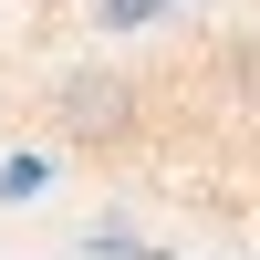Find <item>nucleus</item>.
I'll return each instance as SVG.
<instances>
[{
	"instance_id": "f257e3e1",
	"label": "nucleus",
	"mask_w": 260,
	"mask_h": 260,
	"mask_svg": "<svg viewBox=\"0 0 260 260\" xmlns=\"http://www.w3.org/2000/svg\"><path fill=\"white\" fill-rule=\"evenodd\" d=\"M52 115H62V136H73V146H94V156H104V146L136 136V83L104 73V62H83V73L52 83Z\"/></svg>"
},
{
	"instance_id": "f03ea898",
	"label": "nucleus",
	"mask_w": 260,
	"mask_h": 260,
	"mask_svg": "<svg viewBox=\"0 0 260 260\" xmlns=\"http://www.w3.org/2000/svg\"><path fill=\"white\" fill-rule=\"evenodd\" d=\"M136 21H156V0H104V31H136Z\"/></svg>"
}]
</instances>
